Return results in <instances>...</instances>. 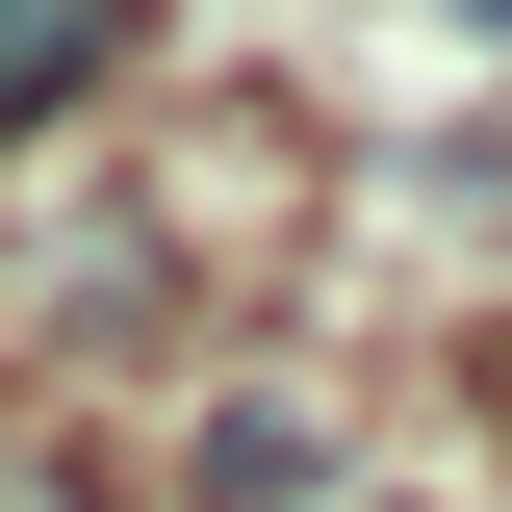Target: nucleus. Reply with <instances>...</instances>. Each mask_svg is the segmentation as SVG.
Returning <instances> with one entry per match:
<instances>
[{
    "instance_id": "f257e3e1",
    "label": "nucleus",
    "mask_w": 512,
    "mask_h": 512,
    "mask_svg": "<svg viewBox=\"0 0 512 512\" xmlns=\"http://www.w3.org/2000/svg\"><path fill=\"white\" fill-rule=\"evenodd\" d=\"M154 77V0H0V154H52L77 103Z\"/></svg>"
},
{
    "instance_id": "f03ea898",
    "label": "nucleus",
    "mask_w": 512,
    "mask_h": 512,
    "mask_svg": "<svg viewBox=\"0 0 512 512\" xmlns=\"http://www.w3.org/2000/svg\"><path fill=\"white\" fill-rule=\"evenodd\" d=\"M180 487H205V512H282V487H308V410H205Z\"/></svg>"
},
{
    "instance_id": "7ed1b4c3",
    "label": "nucleus",
    "mask_w": 512,
    "mask_h": 512,
    "mask_svg": "<svg viewBox=\"0 0 512 512\" xmlns=\"http://www.w3.org/2000/svg\"><path fill=\"white\" fill-rule=\"evenodd\" d=\"M436 26H512V0H436Z\"/></svg>"
}]
</instances>
